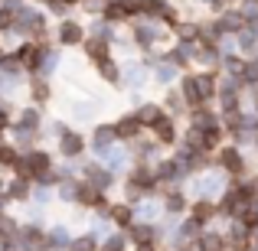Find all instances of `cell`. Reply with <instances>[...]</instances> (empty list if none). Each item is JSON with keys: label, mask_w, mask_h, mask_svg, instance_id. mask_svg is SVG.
<instances>
[{"label": "cell", "mask_w": 258, "mask_h": 251, "mask_svg": "<svg viewBox=\"0 0 258 251\" xmlns=\"http://www.w3.org/2000/svg\"><path fill=\"white\" fill-rule=\"evenodd\" d=\"M76 199L82 202V206H98V209H105V199H101V189H98V186H92V183H82V186H79Z\"/></svg>", "instance_id": "cell-1"}, {"label": "cell", "mask_w": 258, "mask_h": 251, "mask_svg": "<svg viewBox=\"0 0 258 251\" xmlns=\"http://www.w3.org/2000/svg\"><path fill=\"white\" fill-rule=\"evenodd\" d=\"M59 39H62L66 46H76V43H82L85 39V30L79 23H62V30H59Z\"/></svg>", "instance_id": "cell-2"}, {"label": "cell", "mask_w": 258, "mask_h": 251, "mask_svg": "<svg viewBox=\"0 0 258 251\" xmlns=\"http://www.w3.org/2000/svg\"><path fill=\"white\" fill-rule=\"evenodd\" d=\"M183 98L189 101V105H200V101H206L203 98V88L196 78H183Z\"/></svg>", "instance_id": "cell-3"}, {"label": "cell", "mask_w": 258, "mask_h": 251, "mask_svg": "<svg viewBox=\"0 0 258 251\" xmlns=\"http://www.w3.org/2000/svg\"><path fill=\"white\" fill-rule=\"evenodd\" d=\"M59 147H62V153H66V157H79L85 144H82V137H79V134H66Z\"/></svg>", "instance_id": "cell-4"}, {"label": "cell", "mask_w": 258, "mask_h": 251, "mask_svg": "<svg viewBox=\"0 0 258 251\" xmlns=\"http://www.w3.org/2000/svg\"><path fill=\"white\" fill-rule=\"evenodd\" d=\"M17 59H20V65H26V69H36L39 65V49L36 46H23V49L17 52Z\"/></svg>", "instance_id": "cell-5"}, {"label": "cell", "mask_w": 258, "mask_h": 251, "mask_svg": "<svg viewBox=\"0 0 258 251\" xmlns=\"http://www.w3.org/2000/svg\"><path fill=\"white\" fill-rule=\"evenodd\" d=\"M219 163L226 166V170H232V173H242V153L239 150H222Z\"/></svg>", "instance_id": "cell-6"}, {"label": "cell", "mask_w": 258, "mask_h": 251, "mask_svg": "<svg viewBox=\"0 0 258 251\" xmlns=\"http://www.w3.org/2000/svg\"><path fill=\"white\" fill-rule=\"evenodd\" d=\"M118 137H134V134L141 131V118H124V121H118Z\"/></svg>", "instance_id": "cell-7"}, {"label": "cell", "mask_w": 258, "mask_h": 251, "mask_svg": "<svg viewBox=\"0 0 258 251\" xmlns=\"http://www.w3.org/2000/svg\"><path fill=\"white\" fill-rule=\"evenodd\" d=\"M141 124H147V127H154L157 121H164V114H160V108L157 105H147V108H141Z\"/></svg>", "instance_id": "cell-8"}, {"label": "cell", "mask_w": 258, "mask_h": 251, "mask_svg": "<svg viewBox=\"0 0 258 251\" xmlns=\"http://www.w3.org/2000/svg\"><path fill=\"white\" fill-rule=\"evenodd\" d=\"M154 134H157V140H160V144H173V124H170L167 118L154 124Z\"/></svg>", "instance_id": "cell-9"}, {"label": "cell", "mask_w": 258, "mask_h": 251, "mask_svg": "<svg viewBox=\"0 0 258 251\" xmlns=\"http://www.w3.org/2000/svg\"><path fill=\"white\" fill-rule=\"evenodd\" d=\"M26 163H30L33 176H39V173H46V170H49V157H46V153H30V157H26Z\"/></svg>", "instance_id": "cell-10"}, {"label": "cell", "mask_w": 258, "mask_h": 251, "mask_svg": "<svg viewBox=\"0 0 258 251\" xmlns=\"http://www.w3.org/2000/svg\"><path fill=\"white\" fill-rule=\"evenodd\" d=\"M213 212H216V206H213V202H196V206H193V219H196V222L213 219Z\"/></svg>", "instance_id": "cell-11"}, {"label": "cell", "mask_w": 258, "mask_h": 251, "mask_svg": "<svg viewBox=\"0 0 258 251\" xmlns=\"http://www.w3.org/2000/svg\"><path fill=\"white\" fill-rule=\"evenodd\" d=\"M85 49L92 52L95 59H108V46L101 43V39H88V43H85Z\"/></svg>", "instance_id": "cell-12"}, {"label": "cell", "mask_w": 258, "mask_h": 251, "mask_svg": "<svg viewBox=\"0 0 258 251\" xmlns=\"http://www.w3.org/2000/svg\"><path fill=\"white\" fill-rule=\"evenodd\" d=\"M98 72H101V78H108V82H118V69H114L108 59H98Z\"/></svg>", "instance_id": "cell-13"}, {"label": "cell", "mask_w": 258, "mask_h": 251, "mask_svg": "<svg viewBox=\"0 0 258 251\" xmlns=\"http://www.w3.org/2000/svg\"><path fill=\"white\" fill-rule=\"evenodd\" d=\"M17 163H20L17 150L13 147H0V166H17Z\"/></svg>", "instance_id": "cell-14"}, {"label": "cell", "mask_w": 258, "mask_h": 251, "mask_svg": "<svg viewBox=\"0 0 258 251\" xmlns=\"http://www.w3.org/2000/svg\"><path fill=\"white\" fill-rule=\"evenodd\" d=\"M111 215H114V222H118V225H131V209H127V206H114Z\"/></svg>", "instance_id": "cell-15"}, {"label": "cell", "mask_w": 258, "mask_h": 251, "mask_svg": "<svg viewBox=\"0 0 258 251\" xmlns=\"http://www.w3.org/2000/svg\"><path fill=\"white\" fill-rule=\"evenodd\" d=\"M85 173H88V176H92V180H95V183H98V186H108V180H111V176H108V173H105V170H98V166H85Z\"/></svg>", "instance_id": "cell-16"}, {"label": "cell", "mask_w": 258, "mask_h": 251, "mask_svg": "<svg viewBox=\"0 0 258 251\" xmlns=\"http://www.w3.org/2000/svg\"><path fill=\"white\" fill-rule=\"evenodd\" d=\"M196 82H200V88H203V98H209V95L216 92V78L213 75H200Z\"/></svg>", "instance_id": "cell-17"}, {"label": "cell", "mask_w": 258, "mask_h": 251, "mask_svg": "<svg viewBox=\"0 0 258 251\" xmlns=\"http://www.w3.org/2000/svg\"><path fill=\"white\" fill-rule=\"evenodd\" d=\"M95 248H98V245H95L92 235H82V238H79L76 245H72V251H95Z\"/></svg>", "instance_id": "cell-18"}, {"label": "cell", "mask_w": 258, "mask_h": 251, "mask_svg": "<svg viewBox=\"0 0 258 251\" xmlns=\"http://www.w3.org/2000/svg\"><path fill=\"white\" fill-rule=\"evenodd\" d=\"M13 199H26V193H30V189H26V180H20V183H13Z\"/></svg>", "instance_id": "cell-19"}, {"label": "cell", "mask_w": 258, "mask_h": 251, "mask_svg": "<svg viewBox=\"0 0 258 251\" xmlns=\"http://www.w3.org/2000/svg\"><path fill=\"white\" fill-rule=\"evenodd\" d=\"M33 95H36V101H46V98H49V88H46V82H36V85H33Z\"/></svg>", "instance_id": "cell-20"}, {"label": "cell", "mask_w": 258, "mask_h": 251, "mask_svg": "<svg viewBox=\"0 0 258 251\" xmlns=\"http://www.w3.org/2000/svg\"><path fill=\"white\" fill-rule=\"evenodd\" d=\"M176 33H180V39H186V43H189V39H196V26H180V30H176Z\"/></svg>", "instance_id": "cell-21"}, {"label": "cell", "mask_w": 258, "mask_h": 251, "mask_svg": "<svg viewBox=\"0 0 258 251\" xmlns=\"http://www.w3.org/2000/svg\"><path fill=\"white\" fill-rule=\"evenodd\" d=\"M167 209H170V212L183 209V196H170V199H167Z\"/></svg>", "instance_id": "cell-22"}, {"label": "cell", "mask_w": 258, "mask_h": 251, "mask_svg": "<svg viewBox=\"0 0 258 251\" xmlns=\"http://www.w3.org/2000/svg\"><path fill=\"white\" fill-rule=\"evenodd\" d=\"M105 251H124V245H121V238H111V241L105 245Z\"/></svg>", "instance_id": "cell-23"}, {"label": "cell", "mask_w": 258, "mask_h": 251, "mask_svg": "<svg viewBox=\"0 0 258 251\" xmlns=\"http://www.w3.org/2000/svg\"><path fill=\"white\" fill-rule=\"evenodd\" d=\"M10 20H13L10 10H0V26H10Z\"/></svg>", "instance_id": "cell-24"}, {"label": "cell", "mask_w": 258, "mask_h": 251, "mask_svg": "<svg viewBox=\"0 0 258 251\" xmlns=\"http://www.w3.org/2000/svg\"><path fill=\"white\" fill-rule=\"evenodd\" d=\"M138 251H157V245H138Z\"/></svg>", "instance_id": "cell-25"}, {"label": "cell", "mask_w": 258, "mask_h": 251, "mask_svg": "<svg viewBox=\"0 0 258 251\" xmlns=\"http://www.w3.org/2000/svg\"><path fill=\"white\" fill-rule=\"evenodd\" d=\"M7 121H10V118H7V114L0 111V127H7Z\"/></svg>", "instance_id": "cell-26"}, {"label": "cell", "mask_w": 258, "mask_h": 251, "mask_svg": "<svg viewBox=\"0 0 258 251\" xmlns=\"http://www.w3.org/2000/svg\"><path fill=\"white\" fill-rule=\"evenodd\" d=\"M62 4H72V0H62Z\"/></svg>", "instance_id": "cell-27"}]
</instances>
